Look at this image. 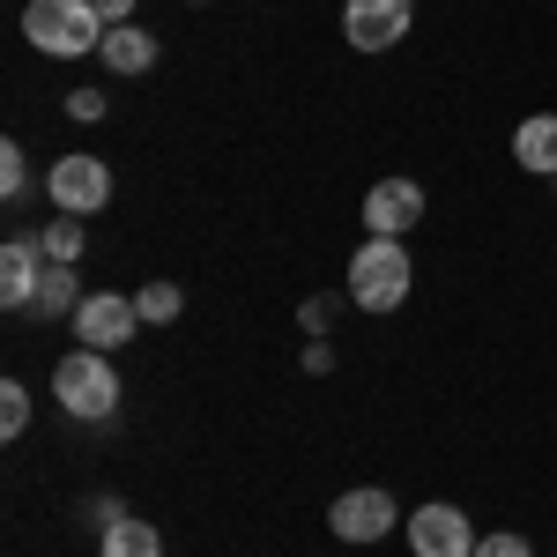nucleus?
I'll return each instance as SVG.
<instances>
[{
	"instance_id": "1",
	"label": "nucleus",
	"mask_w": 557,
	"mask_h": 557,
	"mask_svg": "<svg viewBox=\"0 0 557 557\" xmlns=\"http://www.w3.org/2000/svg\"><path fill=\"white\" fill-rule=\"evenodd\" d=\"M52 401H60L75 424H104V417L120 409V372H112V357H104V349H67V357L52 364Z\"/></svg>"
},
{
	"instance_id": "2",
	"label": "nucleus",
	"mask_w": 557,
	"mask_h": 557,
	"mask_svg": "<svg viewBox=\"0 0 557 557\" xmlns=\"http://www.w3.org/2000/svg\"><path fill=\"white\" fill-rule=\"evenodd\" d=\"M23 38L52 52V60H83L104 45V15L89 8V0H30L23 8Z\"/></svg>"
},
{
	"instance_id": "3",
	"label": "nucleus",
	"mask_w": 557,
	"mask_h": 557,
	"mask_svg": "<svg viewBox=\"0 0 557 557\" xmlns=\"http://www.w3.org/2000/svg\"><path fill=\"white\" fill-rule=\"evenodd\" d=\"M409 253H401V238H364L357 253H349V305H364V312H394V305L409 298Z\"/></svg>"
},
{
	"instance_id": "4",
	"label": "nucleus",
	"mask_w": 557,
	"mask_h": 557,
	"mask_svg": "<svg viewBox=\"0 0 557 557\" xmlns=\"http://www.w3.org/2000/svg\"><path fill=\"white\" fill-rule=\"evenodd\" d=\"M401 528H409V550H417V557H475V543H483L475 520L461 513V506H446V498L417 506Z\"/></svg>"
},
{
	"instance_id": "5",
	"label": "nucleus",
	"mask_w": 557,
	"mask_h": 557,
	"mask_svg": "<svg viewBox=\"0 0 557 557\" xmlns=\"http://www.w3.org/2000/svg\"><path fill=\"white\" fill-rule=\"evenodd\" d=\"M45 201L60 215H97L112 201V164H97V157H60V164L45 172Z\"/></svg>"
},
{
	"instance_id": "6",
	"label": "nucleus",
	"mask_w": 557,
	"mask_h": 557,
	"mask_svg": "<svg viewBox=\"0 0 557 557\" xmlns=\"http://www.w3.org/2000/svg\"><path fill=\"white\" fill-rule=\"evenodd\" d=\"M134 327H141V312H134V298H120V290H89L83 305H75V343L83 349H127Z\"/></svg>"
},
{
	"instance_id": "7",
	"label": "nucleus",
	"mask_w": 557,
	"mask_h": 557,
	"mask_svg": "<svg viewBox=\"0 0 557 557\" xmlns=\"http://www.w3.org/2000/svg\"><path fill=\"white\" fill-rule=\"evenodd\" d=\"M417 23V0H343V38L357 52H386V45L409 38Z\"/></svg>"
},
{
	"instance_id": "8",
	"label": "nucleus",
	"mask_w": 557,
	"mask_h": 557,
	"mask_svg": "<svg viewBox=\"0 0 557 557\" xmlns=\"http://www.w3.org/2000/svg\"><path fill=\"white\" fill-rule=\"evenodd\" d=\"M417 223H424V186L417 178H380L364 194V231L372 238H409Z\"/></svg>"
},
{
	"instance_id": "9",
	"label": "nucleus",
	"mask_w": 557,
	"mask_h": 557,
	"mask_svg": "<svg viewBox=\"0 0 557 557\" xmlns=\"http://www.w3.org/2000/svg\"><path fill=\"white\" fill-rule=\"evenodd\" d=\"M394 520H401V506H394L386 491H372V483H364V491H343V498L327 506V528H335L343 543H380Z\"/></svg>"
},
{
	"instance_id": "10",
	"label": "nucleus",
	"mask_w": 557,
	"mask_h": 557,
	"mask_svg": "<svg viewBox=\"0 0 557 557\" xmlns=\"http://www.w3.org/2000/svg\"><path fill=\"white\" fill-rule=\"evenodd\" d=\"M38 283H45V246L38 238H8L0 246V305L8 312H30Z\"/></svg>"
},
{
	"instance_id": "11",
	"label": "nucleus",
	"mask_w": 557,
	"mask_h": 557,
	"mask_svg": "<svg viewBox=\"0 0 557 557\" xmlns=\"http://www.w3.org/2000/svg\"><path fill=\"white\" fill-rule=\"evenodd\" d=\"M513 164L535 178H557V112H535L513 127Z\"/></svg>"
},
{
	"instance_id": "12",
	"label": "nucleus",
	"mask_w": 557,
	"mask_h": 557,
	"mask_svg": "<svg viewBox=\"0 0 557 557\" xmlns=\"http://www.w3.org/2000/svg\"><path fill=\"white\" fill-rule=\"evenodd\" d=\"M97 52H104V67H112V75H149V67H157V38H149L141 23H112Z\"/></svg>"
},
{
	"instance_id": "13",
	"label": "nucleus",
	"mask_w": 557,
	"mask_h": 557,
	"mask_svg": "<svg viewBox=\"0 0 557 557\" xmlns=\"http://www.w3.org/2000/svg\"><path fill=\"white\" fill-rule=\"evenodd\" d=\"M97 557H164V535L149 528V520H104V543H97Z\"/></svg>"
},
{
	"instance_id": "14",
	"label": "nucleus",
	"mask_w": 557,
	"mask_h": 557,
	"mask_svg": "<svg viewBox=\"0 0 557 557\" xmlns=\"http://www.w3.org/2000/svg\"><path fill=\"white\" fill-rule=\"evenodd\" d=\"M89 290H75V268H60V260H45V283H38V298H30V312H45V320H75V305H83Z\"/></svg>"
},
{
	"instance_id": "15",
	"label": "nucleus",
	"mask_w": 557,
	"mask_h": 557,
	"mask_svg": "<svg viewBox=\"0 0 557 557\" xmlns=\"http://www.w3.org/2000/svg\"><path fill=\"white\" fill-rule=\"evenodd\" d=\"M38 246H45V260H60V268H75V260H83V246H89L83 215H52V223L38 231Z\"/></svg>"
},
{
	"instance_id": "16",
	"label": "nucleus",
	"mask_w": 557,
	"mask_h": 557,
	"mask_svg": "<svg viewBox=\"0 0 557 557\" xmlns=\"http://www.w3.org/2000/svg\"><path fill=\"white\" fill-rule=\"evenodd\" d=\"M134 312H141L149 327H172L178 312H186V290H178V283H141V290H134Z\"/></svg>"
},
{
	"instance_id": "17",
	"label": "nucleus",
	"mask_w": 557,
	"mask_h": 557,
	"mask_svg": "<svg viewBox=\"0 0 557 557\" xmlns=\"http://www.w3.org/2000/svg\"><path fill=\"white\" fill-rule=\"evenodd\" d=\"M23 431H30V386L8 380L0 386V438H23Z\"/></svg>"
},
{
	"instance_id": "18",
	"label": "nucleus",
	"mask_w": 557,
	"mask_h": 557,
	"mask_svg": "<svg viewBox=\"0 0 557 557\" xmlns=\"http://www.w3.org/2000/svg\"><path fill=\"white\" fill-rule=\"evenodd\" d=\"M0 194H8V201L30 194V157H23V141H0Z\"/></svg>"
},
{
	"instance_id": "19",
	"label": "nucleus",
	"mask_w": 557,
	"mask_h": 557,
	"mask_svg": "<svg viewBox=\"0 0 557 557\" xmlns=\"http://www.w3.org/2000/svg\"><path fill=\"white\" fill-rule=\"evenodd\" d=\"M67 120L97 127V120H104V89H75V97H67Z\"/></svg>"
},
{
	"instance_id": "20",
	"label": "nucleus",
	"mask_w": 557,
	"mask_h": 557,
	"mask_svg": "<svg viewBox=\"0 0 557 557\" xmlns=\"http://www.w3.org/2000/svg\"><path fill=\"white\" fill-rule=\"evenodd\" d=\"M475 557H535V550H528V535H483Z\"/></svg>"
},
{
	"instance_id": "21",
	"label": "nucleus",
	"mask_w": 557,
	"mask_h": 557,
	"mask_svg": "<svg viewBox=\"0 0 557 557\" xmlns=\"http://www.w3.org/2000/svg\"><path fill=\"white\" fill-rule=\"evenodd\" d=\"M89 8L104 15V30H112V23H134V0H89Z\"/></svg>"
},
{
	"instance_id": "22",
	"label": "nucleus",
	"mask_w": 557,
	"mask_h": 557,
	"mask_svg": "<svg viewBox=\"0 0 557 557\" xmlns=\"http://www.w3.org/2000/svg\"><path fill=\"white\" fill-rule=\"evenodd\" d=\"M327 320H335V305H327V298L305 305V327H312V335H327Z\"/></svg>"
},
{
	"instance_id": "23",
	"label": "nucleus",
	"mask_w": 557,
	"mask_h": 557,
	"mask_svg": "<svg viewBox=\"0 0 557 557\" xmlns=\"http://www.w3.org/2000/svg\"><path fill=\"white\" fill-rule=\"evenodd\" d=\"M194 8H201V0H194Z\"/></svg>"
}]
</instances>
